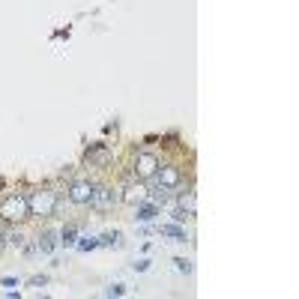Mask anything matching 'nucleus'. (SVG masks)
Instances as JSON below:
<instances>
[{
  "label": "nucleus",
  "mask_w": 299,
  "mask_h": 299,
  "mask_svg": "<svg viewBox=\"0 0 299 299\" xmlns=\"http://www.w3.org/2000/svg\"><path fill=\"white\" fill-rule=\"evenodd\" d=\"M27 216H30V206H27V198H21V195H9L0 203V219H6V222H21Z\"/></svg>",
  "instance_id": "nucleus-1"
},
{
  "label": "nucleus",
  "mask_w": 299,
  "mask_h": 299,
  "mask_svg": "<svg viewBox=\"0 0 299 299\" xmlns=\"http://www.w3.org/2000/svg\"><path fill=\"white\" fill-rule=\"evenodd\" d=\"M30 216H54L57 209V192H33L27 198Z\"/></svg>",
  "instance_id": "nucleus-2"
},
{
  "label": "nucleus",
  "mask_w": 299,
  "mask_h": 299,
  "mask_svg": "<svg viewBox=\"0 0 299 299\" xmlns=\"http://www.w3.org/2000/svg\"><path fill=\"white\" fill-rule=\"evenodd\" d=\"M117 203H120V195H117V189H108V186L96 189V192H93V198H90V206H93V209H99V212L111 209V206H117Z\"/></svg>",
  "instance_id": "nucleus-3"
},
{
  "label": "nucleus",
  "mask_w": 299,
  "mask_h": 299,
  "mask_svg": "<svg viewBox=\"0 0 299 299\" xmlns=\"http://www.w3.org/2000/svg\"><path fill=\"white\" fill-rule=\"evenodd\" d=\"M156 170H159V159L156 156H150V153H141L138 156V162H135V177L138 180H153Z\"/></svg>",
  "instance_id": "nucleus-4"
},
{
  "label": "nucleus",
  "mask_w": 299,
  "mask_h": 299,
  "mask_svg": "<svg viewBox=\"0 0 299 299\" xmlns=\"http://www.w3.org/2000/svg\"><path fill=\"white\" fill-rule=\"evenodd\" d=\"M156 216H159V206L153 203V200H141L138 206H135V222L138 225H150V222H156Z\"/></svg>",
  "instance_id": "nucleus-5"
},
{
  "label": "nucleus",
  "mask_w": 299,
  "mask_h": 299,
  "mask_svg": "<svg viewBox=\"0 0 299 299\" xmlns=\"http://www.w3.org/2000/svg\"><path fill=\"white\" fill-rule=\"evenodd\" d=\"M93 192H96V186L87 183V180H81V183H75V186L69 189V200H72V203H90Z\"/></svg>",
  "instance_id": "nucleus-6"
},
{
  "label": "nucleus",
  "mask_w": 299,
  "mask_h": 299,
  "mask_svg": "<svg viewBox=\"0 0 299 299\" xmlns=\"http://www.w3.org/2000/svg\"><path fill=\"white\" fill-rule=\"evenodd\" d=\"M57 242H60V239H57V231H42L39 239H36V251H39V254H51V251L57 248Z\"/></svg>",
  "instance_id": "nucleus-7"
},
{
  "label": "nucleus",
  "mask_w": 299,
  "mask_h": 299,
  "mask_svg": "<svg viewBox=\"0 0 299 299\" xmlns=\"http://www.w3.org/2000/svg\"><path fill=\"white\" fill-rule=\"evenodd\" d=\"M156 174H159V186H165V189H177V186H180V170L174 165L159 167Z\"/></svg>",
  "instance_id": "nucleus-8"
},
{
  "label": "nucleus",
  "mask_w": 299,
  "mask_h": 299,
  "mask_svg": "<svg viewBox=\"0 0 299 299\" xmlns=\"http://www.w3.org/2000/svg\"><path fill=\"white\" fill-rule=\"evenodd\" d=\"M177 206L192 219V216H195V192H180V195H177Z\"/></svg>",
  "instance_id": "nucleus-9"
},
{
  "label": "nucleus",
  "mask_w": 299,
  "mask_h": 299,
  "mask_svg": "<svg viewBox=\"0 0 299 299\" xmlns=\"http://www.w3.org/2000/svg\"><path fill=\"white\" fill-rule=\"evenodd\" d=\"M99 245H105V248H123V233L120 231H105L99 236Z\"/></svg>",
  "instance_id": "nucleus-10"
},
{
  "label": "nucleus",
  "mask_w": 299,
  "mask_h": 299,
  "mask_svg": "<svg viewBox=\"0 0 299 299\" xmlns=\"http://www.w3.org/2000/svg\"><path fill=\"white\" fill-rule=\"evenodd\" d=\"M159 231H162V236H170L174 242H186V231H183L177 222H174V225H162Z\"/></svg>",
  "instance_id": "nucleus-11"
},
{
  "label": "nucleus",
  "mask_w": 299,
  "mask_h": 299,
  "mask_svg": "<svg viewBox=\"0 0 299 299\" xmlns=\"http://www.w3.org/2000/svg\"><path fill=\"white\" fill-rule=\"evenodd\" d=\"M167 192H170V189H165V186H159V183H156V186H153V192H150V200H153L156 206H165L167 198H170Z\"/></svg>",
  "instance_id": "nucleus-12"
},
{
  "label": "nucleus",
  "mask_w": 299,
  "mask_h": 299,
  "mask_svg": "<svg viewBox=\"0 0 299 299\" xmlns=\"http://www.w3.org/2000/svg\"><path fill=\"white\" fill-rule=\"evenodd\" d=\"M123 200H129V203H141V200H144V186H129V189H126V195H123Z\"/></svg>",
  "instance_id": "nucleus-13"
},
{
  "label": "nucleus",
  "mask_w": 299,
  "mask_h": 299,
  "mask_svg": "<svg viewBox=\"0 0 299 299\" xmlns=\"http://www.w3.org/2000/svg\"><path fill=\"white\" fill-rule=\"evenodd\" d=\"M75 245H78V251H93V248L99 245V236H81Z\"/></svg>",
  "instance_id": "nucleus-14"
},
{
  "label": "nucleus",
  "mask_w": 299,
  "mask_h": 299,
  "mask_svg": "<svg viewBox=\"0 0 299 299\" xmlns=\"http://www.w3.org/2000/svg\"><path fill=\"white\" fill-rule=\"evenodd\" d=\"M60 242L63 245H75L78 242V228H66V231L60 233Z\"/></svg>",
  "instance_id": "nucleus-15"
},
{
  "label": "nucleus",
  "mask_w": 299,
  "mask_h": 299,
  "mask_svg": "<svg viewBox=\"0 0 299 299\" xmlns=\"http://www.w3.org/2000/svg\"><path fill=\"white\" fill-rule=\"evenodd\" d=\"M6 239H9V245H15V248H21V245H24V233H21V231H9V233H6Z\"/></svg>",
  "instance_id": "nucleus-16"
},
{
  "label": "nucleus",
  "mask_w": 299,
  "mask_h": 299,
  "mask_svg": "<svg viewBox=\"0 0 299 299\" xmlns=\"http://www.w3.org/2000/svg\"><path fill=\"white\" fill-rule=\"evenodd\" d=\"M108 159H111L108 150H93V153H90V162H96V165H105Z\"/></svg>",
  "instance_id": "nucleus-17"
},
{
  "label": "nucleus",
  "mask_w": 299,
  "mask_h": 299,
  "mask_svg": "<svg viewBox=\"0 0 299 299\" xmlns=\"http://www.w3.org/2000/svg\"><path fill=\"white\" fill-rule=\"evenodd\" d=\"M105 296H126V284H111L105 290Z\"/></svg>",
  "instance_id": "nucleus-18"
},
{
  "label": "nucleus",
  "mask_w": 299,
  "mask_h": 299,
  "mask_svg": "<svg viewBox=\"0 0 299 299\" xmlns=\"http://www.w3.org/2000/svg\"><path fill=\"white\" fill-rule=\"evenodd\" d=\"M174 264H177V272H186V275L192 272V261H186V258H177Z\"/></svg>",
  "instance_id": "nucleus-19"
},
{
  "label": "nucleus",
  "mask_w": 299,
  "mask_h": 299,
  "mask_svg": "<svg viewBox=\"0 0 299 299\" xmlns=\"http://www.w3.org/2000/svg\"><path fill=\"white\" fill-rule=\"evenodd\" d=\"M170 219H174V222H177V225H183V222H186V219H189V216H186V212H183V209H180V206H177V209H170Z\"/></svg>",
  "instance_id": "nucleus-20"
},
{
  "label": "nucleus",
  "mask_w": 299,
  "mask_h": 299,
  "mask_svg": "<svg viewBox=\"0 0 299 299\" xmlns=\"http://www.w3.org/2000/svg\"><path fill=\"white\" fill-rule=\"evenodd\" d=\"M48 284V275H33L30 278V287H45Z\"/></svg>",
  "instance_id": "nucleus-21"
},
{
  "label": "nucleus",
  "mask_w": 299,
  "mask_h": 299,
  "mask_svg": "<svg viewBox=\"0 0 299 299\" xmlns=\"http://www.w3.org/2000/svg\"><path fill=\"white\" fill-rule=\"evenodd\" d=\"M147 266H150V261H135V264H132V269H135V272H144Z\"/></svg>",
  "instance_id": "nucleus-22"
},
{
  "label": "nucleus",
  "mask_w": 299,
  "mask_h": 299,
  "mask_svg": "<svg viewBox=\"0 0 299 299\" xmlns=\"http://www.w3.org/2000/svg\"><path fill=\"white\" fill-rule=\"evenodd\" d=\"M0 242H3V231H0Z\"/></svg>",
  "instance_id": "nucleus-23"
}]
</instances>
